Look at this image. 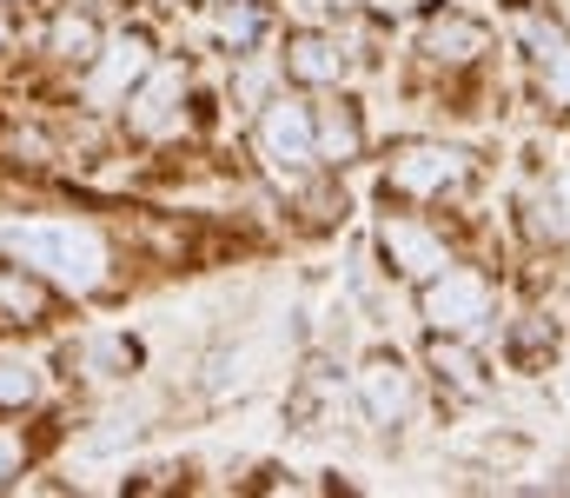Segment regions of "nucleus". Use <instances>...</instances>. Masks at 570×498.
<instances>
[{"label": "nucleus", "mask_w": 570, "mask_h": 498, "mask_svg": "<svg viewBox=\"0 0 570 498\" xmlns=\"http://www.w3.org/2000/svg\"><path fill=\"white\" fill-rule=\"evenodd\" d=\"M179 94H186V67H146V80H140V94H134V114H127V127L134 134H166L173 127V107H179Z\"/></svg>", "instance_id": "11"}, {"label": "nucleus", "mask_w": 570, "mask_h": 498, "mask_svg": "<svg viewBox=\"0 0 570 498\" xmlns=\"http://www.w3.org/2000/svg\"><path fill=\"white\" fill-rule=\"evenodd\" d=\"M551 352H558V326H551V320H538V313H531V320H518V326H511V365H518V372H538Z\"/></svg>", "instance_id": "17"}, {"label": "nucleus", "mask_w": 570, "mask_h": 498, "mask_svg": "<svg viewBox=\"0 0 570 498\" xmlns=\"http://www.w3.org/2000/svg\"><path fill=\"white\" fill-rule=\"evenodd\" d=\"M100 20L87 13V7H60L53 20H47V53L60 60V67H94L100 60Z\"/></svg>", "instance_id": "14"}, {"label": "nucleus", "mask_w": 570, "mask_h": 498, "mask_svg": "<svg viewBox=\"0 0 570 498\" xmlns=\"http://www.w3.org/2000/svg\"><path fill=\"white\" fill-rule=\"evenodd\" d=\"M358 399H365V412H372L379 426H399V419L412 412V399H419L412 365H405L399 352H372V359L358 365Z\"/></svg>", "instance_id": "8"}, {"label": "nucleus", "mask_w": 570, "mask_h": 498, "mask_svg": "<svg viewBox=\"0 0 570 498\" xmlns=\"http://www.w3.org/2000/svg\"><path fill=\"white\" fill-rule=\"evenodd\" d=\"M379 246H385V273H399V280H419V286H425L431 273H444V266H451L444 240L431 233L419 213H392V219L379 226Z\"/></svg>", "instance_id": "5"}, {"label": "nucleus", "mask_w": 570, "mask_h": 498, "mask_svg": "<svg viewBox=\"0 0 570 498\" xmlns=\"http://www.w3.org/2000/svg\"><path fill=\"white\" fill-rule=\"evenodd\" d=\"M53 313V293L33 266H0V320L7 326H40Z\"/></svg>", "instance_id": "15"}, {"label": "nucleus", "mask_w": 570, "mask_h": 498, "mask_svg": "<svg viewBox=\"0 0 570 498\" xmlns=\"http://www.w3.org/2000/svg\"><path fill=\"white\" fill-rule=\"evenodd\" d=\"M0 246L40 273H60L73 293H94L107 280V246L94 226H73V219H53V226H0Z\"/></svg>", "instance_id": "1"}, {"label": "nucleus", "mask_w": 570, "mask_h": 498, "mask_svg": "<svg viewBox=\"0 0 570 498\" xmlns=\"http://www.w3.org/2000/svg\"><path fill=\"white\" fill-rule=\"evenodd\" d=\"M419 313H425L431 332H478V326H491L498 293H491L484 273H471V266H444V273H431L425 286H419Z\"/></svg>", "instance_id": "4"}, {"label": "nucleus", "mask_w": 570, "mask_h": 498, "mask_svg": "<svg viewBox=\"0 0 570 498\" xmlns=\"http://www.w3.org/2000/svg\"><path fill=\"white\" fill-rule=\"evenodd\" d=\"M471 186V154L444 140H405L385 160V199H451Z\"/></svg>", "instance_id": "3"}, {"label": "nucleus", "mask_w": 570, "mask_h": 498, "mask_svg": "<svg viewBox=\"0 0 570 498\" xmlns=\"http://www.w3.org/2000/svg\"><path fill=\"white\" fill-rule=\"evenodd\" d=\"M425 60L431 67H478L484 53H491V27L478 20V13H458V7H438L425 20Z\"/></svg>", "instance_id": "7"}, {"label": "nucleus", "mask_w": 570, "mask_h": 498, "mask_svg": "<svg viewBox=\"0 0 570 498\" xmlns=\"http://www.w3.org/2000/svg\"><path fill=\"white\" fill-rule=\"evenodd\" d=\"M285 412L298 419V432H332V412H338V379H332L325 365H305V372H298V385H292V399H285Z\"/></svg>", "instance_id": "16"}, {"label": "nucleus", "mask_w": 570, "mask_h": 498, "mask_svg": "<svg viewBox=\"0 0 570 498\" xmlns=\"http://www.w3.org/2000/svg\"><path fill=\"white\" fill-rule=\"evenodd\" d=\"M146 67H153L146 33H120V40H107V47H100V60H94V100H100V107L127 100V94L146 80Z\"/></svg>", "instance_id": "10"}, {"label": "nucleus", "mask_w": 570, "mask_h": 498, "mask_svg": "<svg viewBox=\"0 0 570 498\" xmlns=\"http://www.w3.org/2000/svg\"><path fill=\"white\" fill-rule=\"evenodd\" d=\"M431 372H438V385L444 392H458V399H484L491 392V379H484V365H478V352L464 345V332H431Z\"/></svg>", "instance_id": "12"}, {"label": "nucleus", "mask_w": 570, "mask_h": 498, "mask_svg": "<svg viewBox=\"0 0 570 498\" xmlns=\"http://www.w3.org/2000/svg\"><path fill=\"white\" fill-rule=\"evenodd\" d=\"M345 74H352V47L338 33H318V27L285 33V80H298V87H338Z\"/></svg>", "instance_id": "6"}, {"label": "nucleus", "mask_w": 570, "mask_h": 498, "mask_svg": "<svg viewBox=\"0 0 570 498\" xmlns=\"http://www.w3.org/2000/svg\"><path fill=\"white\" fill-rule=\"evenodd\" d=\"M259 27H266V13H259L253 0H239V7L219 13V47H226V53H246V47L259 40Z\"/></svg>", "instance_id": "19"}, {"label": "nucleus", "mask_w": 570, "mask_h": 498, "mask_svg": "<svg viewBox=\"0 0 570 498\" xmlns=\"http://www.w3.org/2000/svg\"><path fill=\"white\" fill-rule=\"evenodd\" d=\"M531 80L551 114H570V27L564 20H531Z\"/></svg>", "instance_id": "9"}, {"label": "nucleus", "mask_w": 570, "mask_h": 498, "mask_svg": "<svg viewBox=\"0 0 570 498\" xmlns=\"http://www.w3.org/2000/svg\"><path fill=\"white\" fill-rule=\"evenodd\" d=\"M318 127V166H352L365 154V120H358V100H325L312 114Z\"/></svg>", "instance_id": "13"}, {"label": "nucleus", "mask_w": 570, "mask_h": 498, "mask_svg": "<svg viewBox=\"0 0 570 498\" xmlns=\"http://www.w3.org/2000/svg\"><path fill=\"white\" fill-rule=\"evenodd\" d=\"M40 365L33 359H0V412H27L40 399Z\"/></svg>", "instance_id": "18"}, {"label": "nucleus", "mask_w": 570, "mask_h": 498, "mask_svg": "<svg viewBox=\"0 0 570 498\" xmlns=\"http://www.w3.org/2000/svg\"><path fill=\"white\" fill-rule=\"evenodd\" d=\"M253 160L266 166L273 179L285 186H298V179H312V166H318V127H312V107H298V100H266L259 107V120H253Z\"/></svg>", "instance_id": "2"}]
</instances>
